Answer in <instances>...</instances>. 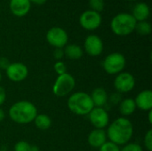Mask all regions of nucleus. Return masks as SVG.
<instances>
[{
	"mask_svg": "<svg viewBox=\"0 0 152 151\" xmlns=\"http://www.w3.org/2000/svg\"><path fill=\"white\" fill-rule=\"evenodd\" d=\"M7 77L15 83L21 82L25 80L28 75V67L21 62H12L10 63L7 69H5Z\"/></svg>",
	"mask_w": 152,
	"mask_h": 151,
	"instance_id": "obj_11",
	"label": "nucleus"
},
{
	"mask_svg": "<svg viewBox=\"0 0 152 151\" xmlns=\"http://www.w3.org/2000/svg\"><path fill=\"white\" fill-rule=\"evenodd\" d=\"M30 3H34L36 4H38V5H41V4H44L47 0H29Z\"/></svg>",
	"mask_w": 152,
	"mask_h": 151,
	"instance_id": "obj_32",
	"label": "nucleus"
},
{
	"mask_svg": "<svg viewBox=\"0 0 152 151\" xmlns=\"http://www.w3.org/2000/svg\"><path fill=\"white\" fill-rule=\"evenodd\" d=\"M9 8L14 16L23 17L30 11L31 3L29 0H10Z\"/></svg>",
	"mask_w": 152,
	"mask_h": 151,
	"instance_id": "obj_13",
	"label": "nucleus"
},
{
	"mask_svg": "<svg viewBox=\"0 0 152 151\" xmlns=\"http://www.w3.org/2000/svg\"><path fill=\"white\" fill-rule=\"evenodd\" d=\"M126 57L120 53H112L105 57L102 61V68L109 75H118L123 72L126 68Z\"/></svg>",
	"mask_w": 152,
	"mask_h": 151,
	"instance_id": "obj_5",
	"label": "nucleus"
},
{
	"mask_svg": "<svg viewBox=\"0 0 152 151\" xmlns=\"http://www.w3.org/2000/svg\"><path fill=\"white\" fill-rule=\"evenodd\" d=\"M122 95L121 93L116 92V93H113L110 96V102H111L113 105H119V103L121 102L122 101Z\"/></svg>",
	"mask_w": 152,
	"mask_h": 151,
	"instance_id": "obj_28",
	"label": "nucleus"
},
{
	"mask_svg": "<svg viewBox=\"0 0 152 151\" xmlns=\"http://www.w3.org/2000/svg\"><path fill=\"white\" fill-rule=\"evenodd\" d=\"M0 151H7V150H0Z\"/></svg>",
	"mask_w": 152,
	"mask_h": 151,
	"instance_id": "obj_38",
	"label": "nucleus"
},
{
	"mask_svg": "<svg viewBox=\"0 0 152 151\" xmlns=\"http://www.w3.org/2000/svg\"><path fill=\"white\" fill-rule=\"evenodd\" d=\"M151 25L147 20L138 21L136 23L134 31H136L141 36H148L151 33Z\"/></svg>",
	"mask_w": 152,
	"mask_h": 151,
	"instance_id": "obj_21",
	"label": "nucleus"
},
{
	"mask_svg": "<svg viewBox=\"0 0 152 151\" xmlns=\"http://www.w3.org/2000/svg\"><path fill=\"white\" fill-rule=\"evenodd\" d=\"M84 49L85 52L92 57L99 56L103 51L102 40L97 35H89L85 40Z\"/></svg>",
	"mask_w": 152,
	"mask_h": 151,
	"instance_id": "obj_12",
	"label": "nucleus"
},
{
	"mask_svg": "<svg viewBox=\"0 0 152 151\" xmlns=\"http://www.w3.org/2000/svg\"><path fill=\"white\" fill-rule=\"evenodd\" d=\"M137 21L131 13L121 12L115 15L110 21L112 32L119 36H128L134 31Z\"/></svg>",
	"mask_w": 152,
	"mask_h": 151,
	"instance_id": "obj_4",
	"label": "nucleus"
},
{
	"mask_svg": "<svg viewBox=\"0 0 152 151\" xmlns=\"http://www.w3.org/2000/svg\"><path fill=\"white\" fill-rule=\"evenodd\" d=\"M63 51L64 56H66L69 60H79L84 54V51L81 46L76 44H67L64 47Z\"/></svg>",
	"mask_w": 152,
	"mask_h": 151,
	"instance_id": "obj_19",
	"label": "nucleus"
},
{
	"mask_svg": "<svg viewBox=\"0 0 152 151\" xmlns=\"http://www.w3.org/2000/svg\"><path fill=\"white\" fill-rule=\"evenodd\" d=\"M106 133L110 142L124 146L130 142L134 135V125L128 118L120 117L108 125Z\"/></svg>",
	"mask_w": 152,
	"mask_h": 151,
	"instance_id": "obj_1",
	"label": "nucleus"
},
{
	"mask_svg": "<svg viewBox=\"0 0 152 151\" xmlns=\"http://www.w3.org/2000/svg\"><path fill=\"white\" fill-rule=\"evenodd\" d=\"M118 109H119L120 114L124 117H126L131 116L135 111V109L137 108H136V105H135V102H134V99L126 98V99H123L121 101V102L119 103V108Z\"/></svg>",
	"mask_w": 152,
	"mask_h": 151,
	"instance_id": "obj_18",
	"label": "nucleus"
},
{
	"mask_svg": "<svg viewBox=\"0 0 152 151\" xmlns=\"http://www.w3.org/2000/svg\"><path fill=\"white\" fill-rule=\"evenodd\" d=\"M53 69L55 70V72L58 74V76L60 75H63L65 73H67V67L66 64L61 61H58L54 63L53 65Z\"/></svg>",
	"mask_w": 152,
	"mask_h": 151,
	"instance_id": "obj_25",
	"label": "nucleus"
},
{
	"mask_svg": "<svg viewBox=\"0 0 152 151\" xmlns=\"http://www.w3.org/2000/svg\"><path fill=\"white\" fill-rule=\"evenodd\" d=\"M114 87L119 93H126L134 90L135 86V78L129 72H121L114 79Z\"/></svg>",
	"mask_w": 152,
	"mask_h": 151,
	"instance_id": "obj_9",
	"label": "nucleus"
},
{
	"mask_svg": "<svg viewBox=\"0 0 152 151\" xmlns=\"http://www.w3.org/2000/svg\"><path fill=\"white\" fill-rule=\"evenodd\" d=\"M94 107L103 108L109 101V95L106 90L102 87H97L93 90L90 95Z\"/></svg>",
	"mask_w": 152,
	"mask_h": 151,
	"instance_id": "obj_16",
	"label": "nucleus"
},
{
	"mask_svg": "<svg viewBox=\"0 0 152 151\" xmlns=\"http://www.w3.org/2000/svg\"><path fill=\"white\" fill-rule=\"evenodd\" d=\"M99 151H120V148L117 144L109 141V142H106L99 149Z\"/></svg>",
	"mask_w": 152,
	"mask_h": 151,
	"instance_id": "obj_26",
	"label": "nucleus"
},
{
	"mask_svg": "<svg viewBox=\"0 0 152 151\" xmlns=\"http://www.w3.org/2000/svg\"><path fill=\"white\" fill-rule=\"evenodd\" d=\"M87 116L95 129H104L110 124V116L104 108L94 107Z\"/></svg>",
	"mask_w": 152,
	"mask_h": 151,
	"instance_id": "obj_10",
	"label": "nucleus"
},
{
	"mask_svg": "<svg viewBox=\"0 0 152 151\" xmlns=\"http://www.w3.org/2000/svg\"><path fill=\"white\" fill-rule=\"evenodd\" d=\"M102 19L100 12L93 10H86L83 12L79 17V24L86 30H95L102 24Z\"/></svg>",
	"mask_w": 152,
	"mask_h": 151,
	"instance_id": "obj_8",
	"label": "nucleus"
},
{
	"mask_svg": "<svg viewBox=\"0 0 152 151\" xmlns=\"http://www.w3.org/2000/svg\"><path fill=\"white\" fill-rule=\"evenodd\" d=\"M136 108L142 111H150L152 109V91L143 90L138 93L134 99Z\"/></svg>",
	"mask_w": 152,
	"mask_h": 151,
	"instance_id": "obj_14",
	"label": "nucleus"
},
{
	"mask_svg": "<svg viewBox=\"0 0 152 151\" xmlns=\"http://www.w3.org/2000/svg\"><path fill=\"white\" fill-rule=\"evenodd\" d=\"M53 57L58 61H61L63 57H64V51L63 48H55L53 53Z\"/></svg>",
	"mask_w": 152,
	"mask_h": 151,
	"instance_id": "obj_29",
	"label": "nucleus"
},
{
	"mask_svg": "<svg viewBox=\"0 0 152 151\" xmlns=\"http://www.w3.org/2000/svg\"><path fill=\"white\" fill-rule=\"evenodd\" d=\"M5 100H6V92L4 88L0 86V106H2L5 102Z\"/></svg>",
	"mask_w": 152,
	"mask_h": 151,
	"instance_id": "obj_31",
	"label": "nucleus"
},
{
	"mask_svg": "<svg viewBox=\"0 0 152 151\" xmlns=\"http://www.w3.org/2000/svg\"><path fill=\"white\" fill-rule=\"evenodd\" d=\"M8 114L14 123L28 125L34 121L38 113L37 107L32 102L28 101H20L11 106Z\"/></svg>",
	"mask_w": 152,
	"mask_h": 151,
	"instance_id": "obj_2",
	"label": "nucleus"
},
{
	"mask_svg": "<svg viewBox=\"0 0 152 151\" xmlns=\"http://www.w3.org/2000/svg\"><path fill=\"white\" fill-rule=\"evenodd\" d=\"M48 44L54 48H64L69 41V36L65 29L60 27L51 28L45 35Z\"/></svg>",
	"mask_w": 152,
	"mask_h": 151,
	"instance_id": "obj_7",
	"label": "nucleus"
},
{
	"mask_svg": "<svg viewBox=\"0 0 152 151\" xmlns=\"http://www.w3.org/2000/svg\"><path fill=\"white\" fill-rule=\"evenodd\" d=\"M150 7L149 5L144 2L137 3L134 8H133V17L135 19V20L138 21H144L147 20V19L150 17Z\"/></svg>",
	"mask_w": 152,
	"mask_h": 151,
	"instance_id": "obj_17",
	"label": "nucleus"
},
{
	"mask_svg": "<svg viewBox=\"0 0 152 151\" xmlns=\"http://www.w3.org/2000/svg\"><path fill=\"white\" fill-rule=\"evenodd\" d=\"M89 6L90 10H93L97 12H101L103 11L105 4L104 0H89Z\"/></svg>",
	"mask_w": 152,
	"mask_h": 151,
	"instance_id": "obj_22",
	"label": "nucleus"
},
{
	"mask_svg": "<svg viewBox=\"0 0 152 151\" xmlns=\"http://www.w3.org/2000/svg\"><path fill=\"white\" fill-rule=\"evenodd\" d=\"M149 113H148V119H149V123L150 124H152V109L151 110H150V111H148Z\"/></svg>",
	"mask_w": 152,
	"mask_h": 151,
	"instance_id": "obj_34",
	"label": "nucleus"
},
{
	"mask_svg": "<svg viewBox=\"0 0 152 151\" xmlns=\"http://www.w3.org/2000/svg\"><path fill=\"white\" fill-rule=\"evenodd\" d=\"M120 151H143V149L136 142H128L124 145L122 149H120Z\"/></svg>",
	"mask_w": 152,
	"mask_h": 151,
	"instance_id": "obj_24",
	"label": "nucleus"
},
{
	"mask_svg": "<svg viewBox=\"0 0 152 151\" xmlns=\"http://www.w3.org/2000/svg\"><path fill=\"white\" fill-rule=\"evenodd\" d=\"M4 117H5V113H4V111L2 109H0V122H2V121L4 119Z\"/></svg>",
	"mask_w": 152,
	"mask_h": 151,
	"instance_id": "obj_33",
	"label": "nucleus"
},
{
	"mask_svg": "<svg viewBox=\"0 0 152 151\" xmlns=\"http://www.w3.org/2000/svg\"><path fill=\"white\" fill-rule=\"evenodd\" d=\"M31 151H39V149L37 146H32L31 145Z\"/></svg>",
	"mask_w": 152,
	"mask_h": 151,
	"instance_id": "obj_35",
	"label": "nucleus"
},
{
	"mask_svg": "<svg viewBox=\"0 0 152 151\" xmlns=\"http://www.w3.org/2000/svg\"><path fill=\"white\" fill-rule=\"evenodd\" d=\"M126 1H136V0H126Z\"/></svg>",
	"mask_w": 152,
	"mask_h": 151,
	"instance_id": "obj_37",
	"label": "nucleus"
},
{
	"mask_svg": "<svg viewBox=\"0 0 152 151\" xmlns=\"http://www.w3.org/2000/svg\"><path fill=\"white\" fill-rule=\"evenodd\" d=\"M67 105L69 109L77 116H86L94 108L91 96L85 92H77L68 99Z\"/></svg>",
	"mask_w": 152,
	"mask_h": 151,
	"instance_id": "obj_3",
	"label": "nucleus"
},
{
	"mask_svg": "<svg viewBox=\"0 0 152 151\" xmlns=\"http://www.w3.org/2000/svg\"><path fill=\"white\" fill-rule=\"evenodd\" d=\"M10 61L7 58L5 57H0V69H6L7 67L9 66Z\"/></svg>",
	"mask_w": 152,
	"mask_h": 151,
	"instance_id": "obj_30",
	"label": "nucleus"
},
{
	"mask_svg": "<svg viewBox=\"0 0 152 151\" xmlns=\"http://www.w3.org/2000/svg\"><path fill=\"white\" fill-rule=\"evenodd\" d=\"M144 145L148 151H152V129H150L144 137Z\"/></svg>",
	"mask_w": 152,
	"mask_h": 151,
	"instance_id": "obj_27",
	"label": "nucleus"
},
{
	"mask_svg": "<svg viewBox=\"0 0 152 151\" xmlns=\"http://www.w3.org/2000/svg\"><path fill=\"white\" fill-rule=\"evenodd\" d=\"M1 80H2V74H1V71H0V82H1Z\"/></svg>",
	"mask_w": 152,
	"mask_h": 151,
	"instance_id": "obj_36",
	"label": "nucleus"
},
{
	"mask_svg": "<svg viewBox=\"0 0 152 151\" xmlns=\"http://www.w3.org/2000/svg\"><path fill=\"white\" fill-rule=\"evenodd\" d=\"M14 151H31V145L26 142V141H20L17 143H15L14 148H13Z\"/></svg>",
	"mask_w": 152,
	"mask_h": 151,
	"instance_id": "obj_23",
	"label": "nucleus"
},
{
	"mask_svg": "<svg viewBox=\"0 0 152 151\" xmlns=\"http://www.w3.org/2000/svg\"><path fill=\"white\" fill-rule=\"evenodd\" d=\"M33 122L35 126L41 131H46L52 125V119L45 114H37Z\"/></svg>",
	"mask_w": 152,
	"mask_h": 151,
	"instance_id": "obj_20",
	"label": "nucleus"
},
{
	"mask_svg": "<svg viewBox=\"0 0 152 151\" xmlns=\"http://www.w3.org/2000/svg\"><path fill=\"white\" fill-rule=\"evenodd\" d=\"M88 144L94 149H100L107 142V133L104 129H94L87 137Z\"/></svg>",
	"mask_w": 152,
	"mask_h": 151,
	"instance_id": "obj_15",
	"label": "nucleus"
},
{
	"mask_svg": "<svg viewBox=\"0 0 152 151\" xmlns=\"http://www.w3.org/2000/svg\"><path fill=\"white\" fill-rule=\"evenodd\" d=\"M75 85L76 80L74 77L69 73H65L57 77L53 85V93L57 97H65L72 93Z\"/></svg>",
	"mask_w": 152,
	"mask_h": 151,
	"instance_id": "obj_6",
	"label": "nucleus"
}]
</instances>
